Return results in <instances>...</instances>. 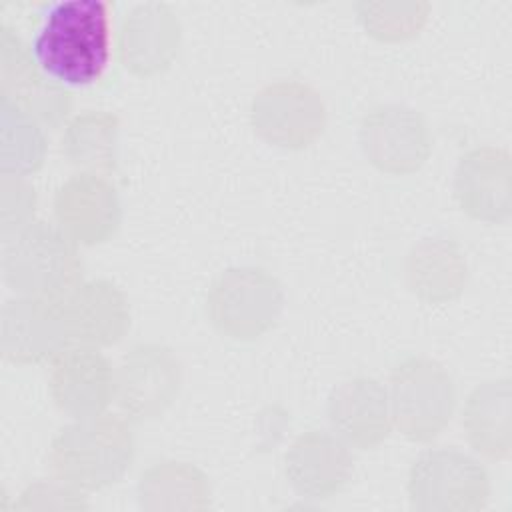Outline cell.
I'll return each instance as SVG.
<instances>
[{
  "instance_id": "e0dca14e",
  "label": "cell",
  "mask_w": 512,
  "mask_h": 512,
  "mask_svg": "<svg viewBox=\"0 0 512 512\" xmlns=\"http://www.w3.org/2000/svg\"><path fill=\"white\" fill-rule=\"evenodd\" d=\"M62 308L70 338L80 346L116 344L130 328L128 298L106 278L78 282L62 298Z\"/></svg>"
},
{
  "instance_id": "9a60e30c",
  "label": "cell",
  "mask_w": 512,
  "mask_h": 512,
  "mask_svg": "<svg viewBox=\"0 0 512 512\" xmlns=\"http://www.w3.org/2000/svg\"><path fill=\"white\" fill-rule=\"evenodd\" d=\"M182 28L176 12L164 2L132 6L118 30V56L124 68L150 76L164 70L178 52Z\"/></svg>"
},
{
  "instance_id": "5b68a950",
  "label": "cell",
  "mask_w": 512,
  "mask_h": 512,
  "mask_svg": "<svg viewBox=\"0 0 512 512\" xmlns=\"http://www.w3.org/2000/svg\"><path fill=\"white\" fill-rule=\"evenodd\" d=\"M284 306L280 280L262 266H232L208 286L206 316L232 340H254L268 332Z\"/></svg>"
},
{
  "instance_id": "7a4b0ae2",
  "label": "cell",
  "mask_w": 512,
  "mask_h": 512,
  "mask_svg": "<svg viewBox=\"0 0 512 512\" xmlns=\"http://www.w3.org/2000/svg\"><path fill=\"white\" fill-rule=\"evenodd\" d=\"M132 458V428L126 418L110 412L74 418L54 434L48 452L54 476L80 490H100L118 482Z\"/></svg>"
},
{
  "instance_id": "8fae6325",
  "label": "cell",
  "mask_w": 512,
  "mask_h": 512,
  "mask_svg": "<svg viewBox=\"0 0 512 512\" xmlns=\"http://www.w3.org/2000/svg\"><path fill=\"white\" fill-rule=\"evenodd\" d=\"M52 206L60 230L82 246L106 242L122 220L118 192L104 174L70 176L58 186Z\"/></svg>"
},
{
  "instance_id": "484cf974",
  "label": "cell",
  "mask_w": 512,
  "mask_h": 512,
  "mask_svg": "<svg viewBox=\"0 0 512 512\" xmlns=\"http://www.w3.org/2000/svg\"><path fill=\"white\" fill-rule=\"evenodd\" d=\"M16 510H78L86 508L80 488L56 478L38 480L30 484L22 494Z\"/></svg>"
},
{
  "instance_id": "277c9868",
  "label": "cell",
  "mask_w": 512,
  "mask_h": 512,
  "mask_svg": "<svg viewBox=\"0 0 512 512\" xmlns=\"http://www.w3.org/2000/svg\"><path fill=\"white\" fill-rule=\"evenodd\" d=\"M392 426L414 442L436 438L456 408V382L446 366L428 356L398 362L388 380Z\"/></svg>"
},
{
  "instance_id": "5bb4252c",
  "label": "cell",
  "mask_w": 512,
  "mask_h": 512,
  "mask_svg": "<svg viewBox=\"0 0 512 512\" xmlns=\"http://www.w3.org/2000/svg\"><path fill=\"white\" fill-rule=\"evenodd\" d=\"M352 472L348 444L328 430L302 432L284 454V474L290 486L310 500L334 496Z\"/></svg>"
},
{
  "instance_id": "9c48e42d",
  "label": "cell",
  "mask_w": 512,
  "mask_h": 512,
  "mask_svg": "<svg viewBox=\"0 0 512 512\" xmlns=\"http://www.w3.org/2000/svg\"><path fill=\"white\" fill-rule=\"evenodd\" d=\"M360 146L372 166L388 174H410L430 156L432 136L420 112L406 104H376L358 128Z\"/></svg>"
},
{
  "instance_id": "2e32d148",
  "label": "cell",
  "mask_w": 512,
  "mask_h": 512,
  "mask_svg": "<svg viewBox=\"0 0 512 512\" xmlns=\"http://www.w3.org/2000/svg\"><path fill=\"white\" fill-rule=\"evenodd\" d=\"M28 46L6 26H0V98L38 122L58 124L70 110V94L42 78Z\"/></svg>"
},
{
  "instance_id": "d4e9b609",
  "label": "cell",
  "mask_w": 512,
  "mask_h": 512,
  "mask_svg": "<svg viewBox=\"0 0 512 512\" xmlns=\"http://www.w3.org/2000/svg\"><path fill=\"white\" fill-rule=\"evenodd\" d=\"M2 236H10L32 222L36 192L20 174H2Z\"/></svg>"
},
{
  "instance_id": "52a82bcc",
  "label": "cell",
  "mask_w": 512,
  "mask_h": 512,
  "mask_svg": "<svg viewBox=\"0 0 512 512\" xmlns=\"http://www.w3.org/2000/svg\"><path fill=\"white\" fill-rule=\"evenodd\" d=\"M250 124L268 144L300 150L326 128V104L320 92L298 78L264 84L252 98Z\"/></svg>"
},
{
  "instance_id": "ffe728a7",
  "label": "cell",
  "mask_w": 512,
  "mask_h": 512,
  "mask_svg": "<svg viewBox=\"0 0 512 512\" xmlns=\"http://www.w3.org/2000/svg\"><path fill=\"white\" fill-rule=\"evenodd\" d=\"M510 404L512 386L506 376L478 384L464 402V434L470 446L488 460H504L510 456Z\"/></svg>"
},
{
  "instance_id": "7c38bea8",
  "label": "cell",
  "mask_w": 512,
  "mask_h": 512,
  "mask_svg": "<svg viewBox=\"0 0 512 512\" xmlns=\"http://www.w3.org/2000/svg\"><path fill=\"white\" fill-rule=\"evenodd\" d=\"M458 206L482 222H504L512 212V158L500 146H476L464 152L454 170Z\"/></svg>"
},
{
  "instance_id": "603a6c76",
  "label": "cell",
  "mask_w": 512,
  "mask_h": 512,
  "mask_svg": "<svg viewBox=\"0 0 512 512\" xmlns=\"http://www.w3.org/2000/svg\"><path fill=\"white\" fill-rule=\"evenodd\" d=\"M46 156V136L40 122L20 106L0 98V168L2 174L26 176L38 170Z\"/></svg>"
},
{
  "instance_id": "cb8c5ba5",
  "label": "cell",
  "mask_w": 512,
  "mask_h": 512,
  "mask_svg": "<svg viewBox=\"0 0 512 512\" xmlns=\"http://www.w3.org/2000/svg\"><path fill=\"white\" fill-rule=\"evenodd\" d=\"M358 16L378 40H406L418 34L430 10L428 2H358Z\"/></svg>"
},
{
  "instance_id": "30bf717a",
  "label": "cell",
  "mask_w": 512,
  "mask_h": 512,
  "mask_svg": "<svg viewBox=\"0 0 512 512\" xmlns=\"http://www.w3.org/2000/svg\"><path fill=\"white\" fill-rule=\"evenodd\" d=\"M72 342L62 300L16 294L0 310V352L6 360H54Z\"/></svg>"
},
{
  "instance_id": "6da1fadb",
  "label": "cell",
  "mask_w": 512,
  "mask_h": 512,
  "mask_svg": "<svg viewBox=\"0 0 512 512\" xmlns=\"http://www.w3.org/2000/svg\"><path fill=\"white\" fill-rule=\"evenodd\" d=\"M40 68L64 84H88L100 76L110 54L108 4L62 0L48 8L34 36Z\"/></svg>"
},
{
  "instance_id": "ac0fdd59",
  "label": "cell",
  "mask_w": 512,
  "mask_h": 512,
  "mask_svg": "<svg viewBox=\"0 0 512 512\" xmlns=\"http://www.w3.org/2000/svg\"><path fill=\"white\" fill-rule=\"evenodd\" d=\"M326 412L334 432L362 450L384 442L392 428L388 390L372 376H354L334 386Z\"/></svg>"
},
{
  "instance_id": "3957f363",
  "label": "cell",
  "mask_w": 512,
  "mask_h": 512,
  "mask_svg": "<svg viewBox=\"0 0 512 512\" xmlns=\"http://www.w3.org/2000/svg\"><path fill=\"white\" fill-rule=\"evenodd\" d=\"M2 276L16 294L62 300L82 282L78 244L58 224L32 220L4 238Z\"/></svg>"
},
{
  "instance_id": "7402d4cb",
  "label": "cell",
  "mask_w": 512,
  "mask_h": 512,
  "mask_svg": "<svg viewBox=\"0 0 512 512\" xmlns=\"http://www.w3.org/2000/svg\"><path fill=\"white\" fill-rule=\"evenodd\" d=\"M118 128V116L112 112H80L62 132V154L82 172H110L116 164Z\"/></svg>"
},
{
  "instance_id": "44dd1931",
  "label": "cell",
  "mask_w": 512,
  "mask_h": 512,
  "mask_svg": "<svg viewBox=\"0 0 512 512\" xmlns=\"http://www.w3.org/2000/svg\"><path fill=\"white\" fill-rule=\"evenodd\" d=\"M138 504L146 512H200L210 508L212 490L198 466L162 460L140 474Z\"/></svg>"
},
{
  "instance_id": "4fadbf2b",
  "label": "cell",
  "mask_w": 512,
  "mask_h": 512,
  "mask_svg": "<svg viewBox=\"0 0 512 512\" xmlns=\"http://www.w3.org/2000/svg\"><path fill=\"white\" fill-rule=\"evenodd\" d=\"M48 386L54 404L72 418L100 414L114 400V368L98 348H66L52 360Z\"/></svg>"
},
{
  "instance_id": "ba28073f",
  "label": "cell",
  "mask_w": 512,
  "mask_h": 512,
  "mask_svg": "<svg viewBox=\"0 0 512 512\" xmlns=\"http://www.w3.org/2000/svg\"><path fill=\"white\" fill-rule=\"evenodd\" d=\"M182 362L160 342L134 344L114 368V402L130 420L162 416L182 388Z\"/></svg>"
},
{
  "instance_id": "d6986e66",
  "label": "cell",
  "mask_w": 512,
  "mask_h": 512,
  "mask_svg": "<svg viewBox=\"0 0 512 512\" xmlns=\"http://www.w3.org/2000/svg\"><path fill=\"white\" fill-rule=\"evenodd\" d=\"M404 278L420 300L444 304L462 294L468 282V260L454 238L428 236L408 250Z\"/></svg>"
},
{
  "instance_id": "8992f818",
  "label": "cell",
  "mask_w": 512,
  "mask_h": 512,
  "mask_svg": "<svg viewBox=\"0 0 512 512\" xmlns=\"http://www.w3.org/2000/svg\"><path fill=\"white\" fill-rule=\"evenodd\" d=\"M408 500L422 512H476L486 506L490 480L484 466L456 448L422 452L408 472Z\"/></svg>"
}]
</instances>
